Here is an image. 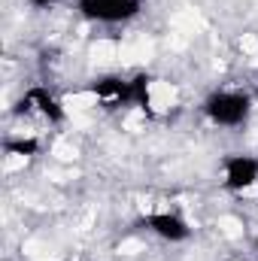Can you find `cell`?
I'll return each mask as SVG.
<instances>
[{"label": "cell", "instance_id": "cell-2", "mask_svg": "<svg viewBox=\"0 0 258 261\" xmlns=\"http://www.w3.org/2000/svg\"><path fill=\"white\" fill-rule=\"evenodd\" d=\"M79 9L85 18L116 24V21H128L140 12V0H79Z\"/></svg>", "mask_w": 258, "mask_h": 261}, {"label": "cell", "instance_id": "cell-7", "mask_svg": "<svg viewBox=\"0 0 258 261\" xmlns=\"http://www.w3.org/2000/svg\"><path fill=\"white\" fill-rule=\"evenodd\" d=\"M149 73H137L131 79V107H140L143 113H152V97H149Z\"/></svg>", "mask_w": 258, "mask_h": 261}, {"label": "cell", "instance_id": "cell-6", "mask_svg": "<svg viewBox=\"0 0 258 261\" xmlns=\"http://www.w3.org/2000/svg\"><path fill=\"white\" fill-rule=\"evenodd\" d=\"M28 97H31V103L49 119V122H64V107L58 103V97L55 94H49L46 88H31L28 91Z\"/></svg>", "mask_w": 258, "mask_h": 261}, {"label": "cell", "instance_id": "cell-9", "mask_svg": "<svg viewBox=\"0 0 258 261\" xmlns=\"http://www.w3.org/2000/svg\"><path fill=\"white\" fill-rule=\"evenodd\" d=\"M28 3H31L34 9H49V6H52V3H58V0H28Z\"/></svg>", "mask_w": 258, "mask_h": 261}, {"label": "cell", "instance_id": "cell-1", "mask_svg": "<svg viewBox=\"0 0 258 261\" xmlns=\"http://www.w3.org/2000/svg\"><path fill=\"white\" fill-rule=\"evenodd\" d=\"M249 110H252V100L246 94H240V91H216L203 103V113L210 116V122L225 125V128L243 125L249 119Z\"/></svg>", "mask_w": 258, "mask_h": 261}, {"label": "cell", "instance_id": "cell-4", "mask_svg": "<svg viewBox=\"0 0 258 261\" xmlns=\"http://www.w3.org/2000/svg\"><path fill=\"white\" fill-rule=\"evenodd\" d=\"M85 91L104 97L110 110H116V107H131V79H122V76H100V79H94Z\"/></svg>", "mask_w": 258, "mask_h": 261}, {"label": "cell", "instance_id": "cell-8", "mask_svg": "<svg viewBox=\"0 0 258 261\" xmlns=\"http://www.w3.org/2000/svg\"><path fill=\"white\" fill-rule=\"evenodd\" d=\"M3 149H6V155H24V158H31V155L40 152V143H37L34 137H21V140L9 137V140L3 143Z\"/></svg>", "mask_w": 258, "mask_h": 261}, {"label": "cell", "instance_id": "cell-10", "mask_svg": "<svg viewBox=\"0 0 258 261\" xmlns=\"http://www.w3.org/2000/svg\"><path fill=\"white\" fill-rule=\"evenodd\" d=\"M255 252H258V240H255Z\"/></svg>", "mask_w": 258, "mask_h": 261}, {"label": "cell", "instance_id": "cell-5", "mask_svg": "<svg viewBox=\"0 0 258 261\" xmlns=\"http://www.w3.org/2000/svg\"><path fill=\"white\" fill-rule=\"evenodd\" d=\"M143 225L152 228L158 237H164V240H170V243H179V240H189V237H192V228L186 225V219H179V216H173V213H149V216L143 219Z\"/></svg>", "mask_w": 258, "mask_h": 261}, {"label": "cell", "instance_id": "cell-3", "mask_svg": "<svg viewBox=\"0 0 258 261\" xmlns=\"http://www.w3.org/2000/svg\"><path fill=\"white\" fill-rule=\"evenodd\" d=\"M258 182V161L249 155H228L225 158V186L231 192H243Z\"/></svg>", "mask_w": 258, "mask_h": 261}]
</instances>
